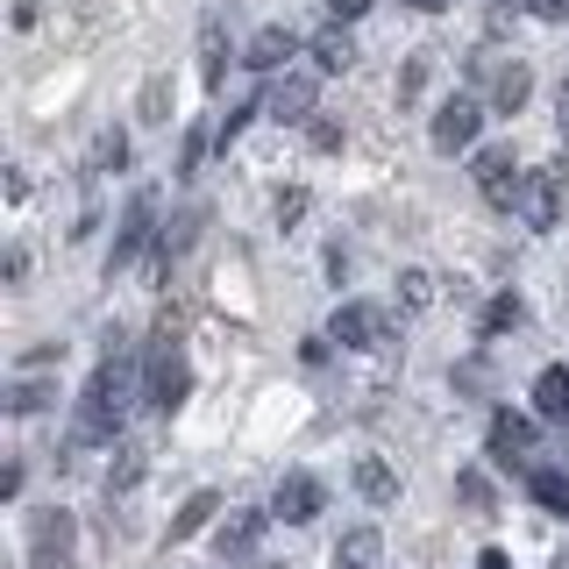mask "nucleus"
Listing matches in <instances>:
<instances>
[{
	"label": "nucleus",
	"instance_id": "obj_1",
	"mask_svg": "<svg viewBox=\"0 0 569 569\" xmlns=\"http://www.w3.org/2000/svg\"><path fill=\"white\" fill-rule=\"evenodd\" d=\"M129 385H136V363H121V356H107L93 378H86V391H79V420H71V435H79L86 449H100V441H121V420H129Z\"/></svg>",
	"mask_w": 569,
	"mask_h": 569
},
{
	"label": "nucleus",
	"instance_id": "obj_2",
	"mask_svg": "<svg viewBox=\"0 0 569 569\" xmlns=\"http://www.w3.org/2000/svg\"><path fill=\"white\" fill-rule=\"evenodd\" d=\"M186 391H192V370H186V356H178L171 328H164L150 342V356H142V406H150V413H178Z\"/></svg>",
	"mask_w": 569,
	"mask_h": 569
},
{
	"label": "nucleus",
	"instance_id": "obj_3",
	"mask_svg": "<svg viewBox=\"0 0 569 569\" xmlns=\"http://www.w3.org/2000/svg\"><path fill=\"white\" fill-rule=\"evenodd\" d=\"M71 548H79V520L64 506L29 512V569H71Z\"/></svg>",
	"mask_w": 569,
	"mask_h": 569
},
{
	"label": "nucleus",
	"instance_id": "obj_4",
	"mask_svg": "<svg viewBox=\"0 0 569 569\" xmlns=\"http://www.w3.org/2000/svg\"><path fill=\"white\" fill-rule=\"evenodd\" d=\"M477 86H485V100L498 107V114H520L527 107V93H533V71L520 64V58H477Z\"/></svg>",
	"mask_w": 569,
	"mask_h": 569
},
{
	"label": "nucleus",
	"instance_id": "obj_5",
	"mask_svg": "<svg viewBox=\"0 0 569 569\" xmlns=\"http://www.w3.org/2000/svg\"><path fill=\"white\" fill-rule=\"evenodd\" d=\"M512 207H520V221L533 228V236H548V228L562 221V171L556 164H548V171H527L520 192H512Z\"/></svg>",
	"mask_w": 569,
	"mask_h": 569
},
{
	"label": "nucleus",
	"instance_id": "obj_6",
	"mask_svg": "<svg viewBox=\"0 0 569 569\" xmlns=\"http://www.w3.org/2000/svg\"><path fill=\"white\" fill-rule=\"evenodd\" d=\"M150 228H157V192H136V200L121 207L114 249H107V278H114V271H129V263L142 257V242H150Z\"/></svg>",
	"mask_w": 569,
	"mask_h": 569
},
{
	"label": "nucleus",
	"instance_id": "obj_7",
	"mask_svg": "<svg viewBox=\"0 0 569 569\" xmlns=\"http://www.w3.org/2000/svg\"><path fill=\"white\" fill-rule=\"evenodd\" d=\"M477 129H485V100L456 93V100L435 114V129H427V136H435V150H441V157H456V150H470V142H477Z\"/></svg>",
	"mask_w": 569,
	"mask_h": 569
},
{
	"label": "nucleus",
	"instance_id": "obj_8",
	"mask_svg": "<svg viewBox=\"0 0 569 569\" xmlns=\"http://www.w3.org/2000/svg\"><path fill=\"white\" fill-rule=\"evenodd\" d=\"M320 506H328V491H320V477L292 470V477L278 485V498H271V520H284V527H307V520H320Z\"/></svg>",
	"mask_w": 569,
	"mask_h": 569
},
{
	"label": "nucleus",
	"instance_id": "obj_9",
	"mask_svg": "<svg viewBox=\"0 0 569 569\" xmlns=\"http://www.w3.org/2000/svg\"><path fill=\"white\" fill-rule=\"evenodd\" d=\"M385 328H391V320H385L378 307H363V299L335 307V320H328V335H335L342 349H378V342H385Z\"/></svg>",
	"mask_w": 569,
	"mask_h": 569
},
{
	"label": "nucleus",
	"instance_id": "obj_10",
	"mask_svg": "<svg viewBox=\"0 0 569 569\" xmlns=\"http://www.w3.org/2000/svg\"><path fill=\"white\" fill-rule=\"evenodd\" d=\"M520 164H512V150H477V192H485L491 207H512V192H520Z\"/></svg>",
	"mask_w": 569,
	"mask_h": 569
},
{
	"label": "nucleus",
	"instance_id": "obj_11",
	"mask_svg": "<svg viewBox=\"0 0 569 569\" xmlns=\"http://www.w3.org/2000/svg\"><path fill=\"white\" fill-rule=\"evenodd\" d=\"M257 541H263V512H228V520L213 527V556L221 562H249Z\"/></svg>",
	"mask_w": 569,
	"mask_h": 569
},
{
	"label": "nucleus",
	"instance_id": "obj_12",
	"mask_svg": "<svg viewBox=\"0 0 569 569\" xmlns=\"http://www.w3.org/2000/svg\"><path fill=\"white\" fill-rule=\"evenodd\" d=\"M263 114L271 121H313V79H271L263 86Z\"/></svg>",
	"mask_w": 569,
	"mask_h": 569
},
{
	"label": "nucleus",
	"instance_id": "obj_13",
	"mask_svg": "<svg viewBox=\"0 0 569 569\" xmlns=\"http://www.w3.org/2000/svg\"><path fill=\"white\" fill-rule=\"evenodd\" d=\"M491 456L498 462H527L533 456V420L527 413H491Z\"/></svg>",
	"mask_w": 569,
	"mask_h": 569
},
{
	"label": "nucleus",
	"instance_id": "obj_14",
	"mask_svg": "<svg viewBox=\"0 0 569 569\" xmlns=\"http://www.w3.org/2000/svg\"><path fill=\"white\" fill-rule=\"evenodd\" d=\"M242 58H249V71H278V64L299 58V36L292 29H257V43H249Z\"/></svg>",
	"mask_w": 569,
	"mask_h": 569
},
{
	"label": "nucleus",
	"instance_id": "obj_15",
	"mask_svg": "<svg viewBox=\"0 0 569 569\" xmlns=\"http://www.w3.org/2000/svg\"><path fill=\"white\" fill-rule=\"evenodd\" d=\"M378 556H385L378 527H349L342 541H335V569H378Z\"/></svg>",
	"mask_w": 569,
	"mask_h": 569
},
{
	"label": "nucleus",
	"instance_id": "obj_16",
	"mask_svg": "<svg viewBox=\"0 0 569 569\" xmlns=\"http://www.w3.org/2000/svg\"><path fill=\"white\" fill-rule=\"evenodd\" d=\"M533 413L541 420H569V363H548L533 378Z\"/></svg>",
	"mask_w": 569,
	"mask_h": 569
},
{
	"label": "nucleus",
	"instance_id": "obj_17",
	"mask_svg": "<svg viewBox=\"0 0 569 569\" xmlns=\"http://www.w3.org/2000/svg\"><path fill=\"white\" fill-rule=\"evenodd\" d=\"M356 491H363L370 506H391V498H399V470H391L385 456H356Z\"/></svg>",
	"mask_w": 569,
	"mask_h": 569
},
{
	"label": "nucleus",
	"instance_id": "obj_18",
	"mask_svg": "<svg viewBox=\"0 0 569 569\" xmlns=\"http://www.w3.org/2000/svg\"><path fill=\"white\" fill-rule=\"evenodd\" d=\"M213 512H221V491H192L186 506L171 512V533H164V541H171V548H178V541H192V533H200V527L213 520Z\"/></svg>",
	"mask_w": 569,
	"mask_h": 569
},
{
	"label": "nucleus",
	"instance_id": "obj_19",
	"mask_svg": "<svg viewBox=\"0 0 569 569\" xmlns=\"http://www.w3.org/2000/svg\"><path fill=\"white\" fill-rule=\"evenodd\" d=\"M142 462H150V456H142L136 441H114V462H107V491H136V485H142Z\"/></svg>",
	"mask_w": 569,
	"mask_h": 569
},
{
	"label": "nucleus",
	"instance_id": "obj_20",
	"mask_svg": "<svg viewBox=\"0 0 569 569\" xmlns=\"http://www.w3.org/2000/svg\"><path fill=\"white\" fill-rule=\"evenodd\" d=\"M313 58H320V71H349V64H356V43L342 36V22L313 36Z\"/></svg>",
	"mask_w": 569,
	"mask_h": 569
},
{
	"label": "nucleus",
	"instance_id": "obj_21",
	"mask_svg": "<svg viewBox=\"0 0 569 569\" xmlns=\"http://www.w3.org/2000/svg\"><path fill=\"white\" fill-rule=\"evenodd\" d=\"M520 320H527V299L520 292H498L491 307H485V335H512Z\"/></svg>",
	"mask_w": 569,
	"mask_h": 569
},
{
	"label": "nucleus",
	"instance_id": "obj_22",
	"mask_svg": "<svg viewBox=\"0 0 569 569\" xmlns=\"http://www.w3.org/2000/svg\"><path fill=\"white\" fill-rule=\"evenodd\" d=\"M221 58H228V43H221V22L207 14V29H200V79H207V86H221Z\"/></svg>",
	"mask_w": 569,
	"mask_h": 569
},
{
	"label": "nucleus",
	"instance_id": "obj_23",
	"mask_svg": "<svg viewBox=\"0 0 569 569\" xmlns=\"http://www.w3.org/2000/svg\"><path fill=\"white\" fill-rule=\"evenodd\" d=\"M533 498H541L548 512H562V520H569V477H562V470H533Z\"/></svg>",
	"mask_w": 569,
	"mask_h": 569
},
{
	"label": "nucleus",
	"instance_id": "obj_24",
	"mask_svg": "<svg viewBox=\"0 0 569 569\" xmlns=\"http://www.w3.org/2000/svg\"><path fill=\"white\" fill-rule=\"evenodd\" d=\"M207 142H213V121H192V129H186V150H178V178H192V171H200Z\"/></svg>",
	"mask_w": 569,
	"mask_h": 569
},
{
	"label": "nucleus",
	"instance_id": "obj_25",
	"mask_svg": "<svg viewBox=\"0 0 569 569\" xmlns=\"http://www.w3.org/2000/svg\"><path fill=\"white\" fill-rule=\"evenodd\" d=\"M399 307L406 313H427V307H435V278H427V271H406L399 278Z\"/></svg>",
	"mask_w": 569,
	"mask_h": 569
},
{
	"label": "nucleus",
	"instance_id": "obj_26",
	"mask_svg": "<svg viewBox=\"0 0 569 569\" xmlns=\"http://www.w3.org/2000/svg\"><path fill=\"white\" fill-rule=\"evenodd\" d=\"M121 164H129V136L107 129V136L93 142V171H121Z\"/></svg>",
	"mask_w": 569,
	"mask_h": 569
},
{
	"label": "nucleus",
	"instance_id": "obj_27",
	"mask_svg": "<svg viewBox=\"0 0 569 569\" xmlns=\"http://www.w3.org/2000/svg\"><path fill=\"white\" fill-rule=\"evenodd\" d=\"M142 121H171V79H164V71L142 86Z\"/></svg>",
	"mask_w": 569,
	"mask_h": 569
},
{
	"label": "nucleus",
	"instance_id": "obj_28",
	"mask_svg": "<svg viewBox=\"0 0 569 569\" xmlns=\"http://www.w3.org/2000/svg\"><path fill=\"white\" fill-rule=\"evenodd\" d=\"M43 406H50V385H14V391H8V413H14V420L43 413Z\"/></svg>",
	"mask_w": 569,
	"mask_h": 569
},
{
	"label": "nucleus",
	"instance_id": "obj_29",
	"mask_svg": "<svg viewBox=\"0 0 569 569\" xmlns=\"http://www.w3.org/2000/svg\"><path fill=\"white\" fill-rule=\"evenodd\" d=\"M456 498H462L470 512H491V485H485V470H462V477H456Z\"/></svg>",
	"mask_w": 569,
	"mask_h": 569
},
{
	"label": "nucleus",
	"instance_id": "obj_30",
	"mask_svg": "<svg viewBox=\"0 0 569 569\" xmlns=\"http://www.w3.org/2000/svg\"><path fill=\"white\" fill-rule=\"evenodd\" d=\"M307 142H313V150H342V121L313 114V121H307Z\"/></svg>",
	"mask_w": 569,
	"mask_h": 569
},
{
	"label": "nucleus",
	"instance_id": "obj_31",
	"mask_svg": "<svg viewBox=\"0 0 569 569\" xmlns=\"http://www.w3.org/2000/svg\"><path fill=\"white\" fill-rule=\"evenodd\" d=\"M299 213H307V186H284L278 192V228H299Z\"/></svg>",
	"mask_w": 569,
	"mask_h": 569
},
{
	"label": "nucleus",
	"instance_id": "obj_32",
	"mask_svg": "<svg viewBox=\"0 0 569 569\" xmlns=\"http://www.w3.org/2000/svg\"><path fill=\"white\" fill-rule=\"evenodd\" d=\"M420 79H427V58H413V64H406V79H399V100H413V93H420Z\"/></svg>",
	"mask_w": 569,
	"mask_h": 569
},
{
	"label": "nucleus",
	"instance_id": "obj_33",
	"mask_svg": "<svg viewBox=\"0 0 569 569\" xmlns=\"http://www.w3.org/2000/svg\"><path fill=\"white\" fill-rule=\"evenodd\" d=\"M533 14H541V22H569V0H527Z\"/></svg>",
	"mask_w": 569,
	"mask_h": 569
},
{
	"label": "nucleus",
	"instance_id": "obj_34",
	"mask_svg": "<svg viewBox=\"0 0 569 569\" xmlns=\"http://www.w3.org/2000/svg\"><path fill=\"white\" fill-rule=\"evenodd\" d=\"M363 8H370V0H328V14H335V22H356Z\"/></svg>",
	"mask_w": 569,
	"mask_h": 569
},
{
	"label": "nucleus",
	"instance_id": "obj_35",
	"mask_svg": "<svg viewBox=\"0 0 569 569\" xmlns=\"http://www.w3.org/2000/svg\"><path fill=\"white\" fill-rule=\"evenodd\" d=\"M413 8H420V14H435V8H449V0H413Z\"/></svg>",
	"mask_w": 569,
	"mask_h": 569
},
{
	"label": "nucleus",
	"instance_id": "obj_36",
	"mask_svg": "<svg viewBox=\"0 0 569 569\" xmlns=\"http://www.w3.org/2000/svg\"><path fill=\"white\" fill-rule=\"evenodd\" d=\"M257 569H278V562H257Z\"/></svg>",
	"mask_w": 569,
	"mask_h": 569
}]
</instances>
